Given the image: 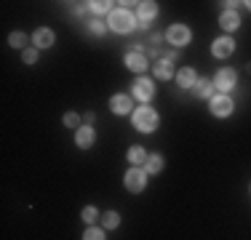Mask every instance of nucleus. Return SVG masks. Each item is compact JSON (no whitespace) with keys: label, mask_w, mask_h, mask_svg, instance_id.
Wrapping results in <instances>:
<instances>
[{"label":"nucleus","mask_w":251,"mask_h":240,"mask_svg":"<svg viewBox=\"0 0 251 240\" xmlns=\"http://www.w3.org/2000/svg\"><path fill=\"white\" fill-rule=\"evenodd\" d=\"M83 219H86V221H94V219H97V208H91V206L83 208Z\"/></svg>","instance_id":"393cba45"},{"label":"nucleus","mask_w":251,"mask_h":240,"mask_svg":"<svg viewBox=\"0 0 251 240\" xmlns=\"http://www.w3.org/2000/svg\"><path fill=\"white\" fill-rule=\"evenodd\" d=\"M126 64H128V70H134V72H142V70H147V59L142 56V53H128L126 56Z\"/></svg>","instance_id":"f8f14e48"},{"label":"nucleus","mask_w":251,"mask_h":240,"mask_svg":"<svg viewBox=\"0 0 251 240\" xmlns=\"http://www.w3.org/2000/svg\"><path fill=\"white\" fill-rule=\"evenodd\" d=\"M145 158H147V155H145V149H142V147H131V152H128V160H131L134 166L145 163Z\"/></svg>","instance_id":"f3484780"},{"label":"nucleus","mask_w":251,"mask_h":240,"mask_svg":"<svg viewBox=\"0 0 251 240\" xmlns=\"http://www.w3.org/2000/svg\"><path fill=\"white\" fill-rule=\"evenodd\" d=\"M249 8H251V3H249Z\"/></svg>","instance_id":"cd10ccee"},{"label":"nucleus","mask_w":251,"mask_h":240,"mask_svg":"<svg viewBox=\"0 0 251 240\" xmlns=\"http://www.w3.org/2000/svg\"><path fill=\"white\" fill-rule=\"evenodd\" d=\"M169 43H174V46H187V43H190V29L182 27V24L171 27V29H169Z\"/></svg>","instance_id":"39448f33"},{"label":"nucleus","mask_w":251,"mask_h":240,"mask_svg":"<svg viewBox=\"0 0 251 240\" xmlns=\"http://www.w3.org/2000/svg\"><path fill=\"white\" fill-rule=\"evenodd\" d=\"M235 86V72L232 70H219L217 72V88L219 91H230Z\"/></svg>","instance_id":"423d86ee"},{"label":"nucleus","mask_w":251,"mask_h":240,"mask_svg":"<svg viewBox=\"0 0 251 240\" xmlns=\"http://www.w3.org/2000/svg\"><path fill=\"white\" fill-rule=\"evenodd\" d=\"M155 75H158L160 80H169V77H171V64H169V62H158V67H155Z\"/></svg>","instance_id":"a211bd4d"},{"label":"nucleus","mask_w":251,"mask_h":240,"mask_svg":"<svg viewBox=\"0 0 251 240\" xmlns=\"http://www.w3.org/2000/svg\"><path fill=\"white\" fill-rule=\"evenodd\" d=\"M64 125H77V115H75V112H67V115H64Z\"/></svg>","instance_id":"a878e982"},{"label":"nucleus","mask_w":251,"mask_h":240,"mask_svg":"<svg viewBox=\"0 0 251 240\" xmlns=\"http://www.w3.org/2000/svg\"><path fill=\"white\" fill-rule=\"evenodd\" d=\"M22 59H25V64H32V62H38V51H35V48H27V51L22 53Z\"/></svg>","instance_id":"4be33fe9"},{"label":"nucleus","mask_w":251,"mask_h":240,"mask_svg":"<svg viewBox=\"0 0 251 240\" xmlns=\"http://www.w3.org/2000/svg\"><path fill=\"white\" fill-rule=\"evenodd\" d=\"M118 221H121V216H118L115 211H107L104 216H101V224H104L107 230H115V227H118Z\"/></svg>","instance_id":"dca6fc26"},{"label":"nucleus","mask_w":251,"mask_h":240,"mask_svg":"<svg viewBox=\"0 0 251 240\" xmlns=\"http://www.w3.org/2000/svg\"><path fill=\"white\" fill-rule=\"evenodd\" d=\"M145 182H147V176H145V171H128L126 173V187H128V192H142L145 190Z\"/></svg>","instance_id":"7ed1b4c3"},{"label":"nucleus","mask_w":251,"mask_h":240,"mask_svg":"<svg viewBox=\"0 0 251 240\" xmlns=\"http://www.w3.org/2000/svg\"><path fill=\"white\" fill-rule=\"evenodd\" d=\"M75 142H77V147H91V144H94V128H91V125H86V128H77Z\"/></svg>","instance_id":"9b49d317"},{"label":"nucleus","mask_w":251,"mask_h":240,"mask_svg":"<svg viewBox=\"0 0 251 240\" xmlns=\"http://www.w3.org/2000/svg\"><path fill=\"white\" fill-rule=\"evenodd\" d=\"M155 16V3H142L139 5V19L142 22H150Z\"/></svg>","instance_id":"2eb2a0df"},{"label":"nucleus","mask_w":251,"mask_h":240,"mask_svg":"<svg viewBox=\"0 0 251 240\" xmlns=\"http://www.w3.org/2000/svg\"><path fill=\"white\" fill-rule=\"evenodd\" d=\"M211 112L217 118H227L232 112V101H230V96H214L211 99Z\"/></svg>","instance_id":"20e7f679"},{"label":"nucleus","mask_w":251,"mask_h":240,"mask_svg":"<svg viewBox=\"0 0 251 240\" xmlns=\"http://www.w3.org/2000/svg\"><path fill=\"white\" fill-rule=\"evenodd\" d=\"M134 125L139 131H155L158 128V115H155V110H150V107H139V110L134 112Z\"/></svg>","instance_id":"f257e3e1"},{"label":"nucleus","mask_w":251,"mask_h":240,"mask_svg":"<svg viewBox=\"0 0 251 240\" xmlns=\"http://www.w3.org/2000/svg\"><path fill=\"white\" fill-rule=\"evenodd\" d=\"M152 83L150 80H136V86H134V96L136 99H142V101H147L152 96Z\"/></svg>","instance_id":"1a4fd4ad"},{"label":"nucleus","mask_w":251,"mask_h":240,"mask_svg":"<svg viewBox=\"0 0 251 240\" xmlns=\"http://www.w3.org/2000/svg\"><path fill=\"white\" fill-rule=\"evenodd\" d=\"M232 51H235V43H232L230 38H219L217 43H214V56H219V59L230 56Z\"/></svg>","instance_id":"6e6552de"},{"label":"nucleus","mask_w":251,"mask_h":240,"mask_svg":"<svg viewBox=\"0 0 251 240\" xmlns=\"http://www.w3.org/2000/svg\"><path fill=\"white\" fill-rule=\"evenodd\" d=\"M195 94H198L201 99H206V96L211 94V83H208V80H198V83H195Z\"/></svg>","instance_id":"6ab92c4d"},{"label":"nucleus","mask_w":251,"mask_h":240,"mask_svg":"<svg viewBox=\"0 0 251 240\" xmlns=\"http://www.w3.org/2000/svg\"><path fill=\"white\" fill-rule=\"evenodd\" d=\"M219 24H222V29H227V32H232V29H238V24H241V19H238L235 11H227V14H222V19H219Z\"/></svg>","instance_id":"4468645a"},{"label":"nucleus","mask_w":251,"mask_h":240,"mask_svg":"<svg viewBox=\"0 0 251 240\" xmlns=\"http://www.w3.org/2000/svg\"><path fill=\"white\" fill-rule=\"evenodd\" d=\"M91 32H97V35H99V32H104V27H101L99 22H94V24H91Z\"/></svg>","instance_id":"bb28decb"},{"label":"nucleus","mask_w":251,"mask_h":240,"mask_svg":"<svg viewBox=\"0 0 251 240\" xmlns=\"http://www.w3.org/2000/svg\"><path fill=\"white\" fill-rule=\"evenodd\" d=\"M91 11L94 14H104V11H110V3H99L97 0V3H91Z\"/></svg>","instance_id":"b1692460"},{"label":"nucleus","mask_w":251,"mask_h":240,"mask_svg":"<svg viewBox=\"0 0 251 240\" xmlns=\"http://www.w3.org/2000/svg\"><path fill=\"white\" fill-rule=\"evenodd\" d=\"M32 40H35V48H51L53 46V32L51 29H38Z\"/></svg>","instance_id":"9d476101"},{"label":"nucleus","mask_w":251,"mask_h":240,"mask_svg":"<svg viewBox=\"0 0 251 240\" xmlns=\"http://www.w3.org/2000/svg\"><path fill=\"white\" fill-rule=\"evenodd\" d=\"M110 27L115 29V32H131V29H134V16H131L128 11H112Z\"/></svg>","instance_id":"f03ea898"},{"label":"nucleus","mask_w":251,"mask_h":240,"mask_svg":"<svg viewBox=\"0 0 251 240\" xmlns=\"http://www.w3.org/2000/svg\"><path fill=\"white\" fill-rule=\"evenodd\" d=\"M110 107H112L115 115H126V112H131V99H128V96H123V94H118V96H112V99H110Z\"/></svg>","instance_id":"0eeeda50"},{"label":"nucleus","mask_w":251,"mask_h":240,"mask_svg":"<svg viewBox=\"0 0 251 240\" xmlns=\"http://www.w3.org/2000/svg\"><path fill=\"white\" fill-rule=\"evenodd\" d=\"M83 240H104V232L97 230V227H91V230H86V235H83Z\"/></svg>","instance_id":"aec40b11"},{"label":"nucleus","mask_w":251,"mask_h":240,"mask_svg":"<svg viewBox=\"0 0 251 240\" xmlns=\"http://www.w3.org/2000/svg\"><path fill=\"white\" fill-rule=\"evenodd\" d=\"M176 80H179V86H182V88H190V86H195V83H198V77H195V72L190 70V67H184V70H179Z\"/></svg>","instance_id":"ddd939ff"},{"label":"nucleus","mask_w":251,"mask_h":240,"mask_svg":"<svg viewBox=\"0 0 251 240\" xmlns=\"http://www.w3.org/2000/svg\"><path fill=\"white\" fill-rule=\"evenodd\" d=\"M25 43H27V38H25L22 32H14V35H11V46H14V48H22Z\"/></svg>","instance_id":"5701e85b"},{"label":"nucleus","mask_w":251,"mask_h":240,"mask_svg":"<svg viewBox=\"0 0 251 240\" xmlns=\"http://www.w3.org/2000/svg\"><path fill=\"white\" fill-rule=\"evenodd\" d=\"M160 168H163V160H160V158H150V160H147V171H150V173H158Z\"/></svg>","instance_id":"412c9836"}]
</instances>
